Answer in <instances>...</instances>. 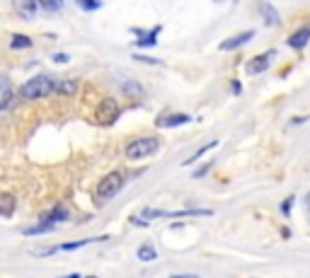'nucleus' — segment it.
<instances>
[{"label":"nucleus","mask_w":310,"mask_h":278,"mask_svg":"<svg viewBox=\"0 0 310 278\" xmlns=\"http://www.w3.org/2000/svg\"><path fill=\"white\" fill-rule=\"evenodd\" d=\"M124 187H126V172H122V169H114V172L104 174V177L97 181L95 199H97V203H107V201L114 199V196H117Z\"/></svg>","instance_id":"f257e3e1"},{"label":"nucleus","mask_w":310,"mask_h":278,"mask_svg":"<svg viewBox=\"0 0 310 278\" xmlns=\"http://www.w3.org/2000/svg\"><path fill=\"white\" fill-rule=\"evenodd\" d=\"M136 256H138V261H143V264H150L158 259V252H155V247L150 242H143V245L136 249Z\"/></svg>","instance_id":"f3484780"},{"label":"nucleus","mask_w":310,"mask_h":278,"mask_svg":"<svg viewBox=\"0 0 310 278\" xmlns=\"http://www.w3.org/2000/svg\"><path fill=\"white\" fill-rule=\"evenodd\" d=\"M107 237H88V240H78V242H63V245L56 247V252H73V249H80V247L95 245V242H102Z\"/></svg>","instance_id":"2eb2a0df"},{"label":"nucleus","mask_w":310,"mask_h":278,"mask_svg":"<svg viewBox=\"0 0 310 278\" xmlns=\"http://www.w3.org/2000/svg\"><path fill=\"white\" fill-rule=\"evenodd\" d=\"M310 41V24H303L300 29H296V32L288 36L286 46L288 49H293V51H300V49H305Z\"/></svg>","instance_id":"1a4fd4ad"},{"label":"nucleus","mask_w":310,"mask_h":278,"mask_svg":"<svg viewBox=\"0 0 310 278\" xmlns=\"http://www.w3.org/2000/svg\"><path fill=\"white\" fill-rule=\"evenodd\" d=\"M216 3H221V0H216Z\"/></svg>","instance_id":"c756f323"},{"label":"nucleus","mask_w":310,"mask_h":278,"mask_svg":"<svg viewBox=\"0 0 310 278\" xmlns=\"http://www.w3.org/2000/svg\"><path fill=\"white\" fill-rule=\"evenodd\" d=\"M293 201H296V196H288L286 201H284V203H281V213H284V215H291V208H293Z\"/></svg>","instance_id":"b1692460"},{"label":"nucleus","mask_w":310,"mask_h":278,"mask_svg":"<svg viewBox=\"0 0 310 278\" xmlns=\"http://www.w3.org/2000/svg\"><path fill=\"white\" fill-rule=\"evenodd\" d=\"M12 102H15V87L8 78H0V114L10 111Z\"/></svg>","instance_id":"9d476101"},{"label":"nucleus","mask_w":310,"mask_h":278,"mask_svg":"<svg viewBox=\"0 0 310 278\" xmlns=\"http://www.w3.org/2000/svg\"><path fill=\"white\" fill-rule=\"evenodd\" d=\"M259 12H262L264 27H279V24H281V15H279V10L272 3H262V5H259Z\"/></svg>","instance_id":"f8f14e48"},{"label":"nucleus","mask_w":310,"mask_h":278,"mask_svg":"<svg viewBox=\"0 0 310 278\" xmlns=\"http://www.w3.org/2000/svg\"><path fill=\"white\" fill-rule=\"evenodd\" d=\"M218 143H221V141H209V143H206V145H201V148H197V150H194V153H191V155H189L187 160L182 162V165H194V162H197L199 157H204V155H206L209 150H213V148H218Z\"/></svg>","instance_id":"a211bd4d"},{"label":"nucleus","mask_w":310,"mask_h":278,"mask_svg":"<svg viewBox=\"0 0 310 278\" xmlns=\"http://www.w3.org/2000/svg\"><path fill=\"white\" fill-rule=\"evenodd\" d=\"M12 8L20 12L22 17H32L34 12L39 10V3L36 0H12Z\"/></svg>","instance_id":"4468645a"},{"label":"nucleus","mask_w":310,"mask_h":278,"mask_svg":"<svg viewBox=\"0 0 310 278\" xmlns=\"http://www.w3.org/2000/svg\"><path fill=\"white\" fill-rule=\"evenodd\" d=\"M122 89H124V95H131V97H143V87L136 82V80H126L122 85Z\"/></svg>","instance_id":"412c9836"},{"label":"nucleus","mask_w":310,"mask_h":278,"mask_svg":"<svg viewBox=\"0 0 310 278\" xmlns=\"http://www.w3.org/2000/svg\"><path fill=\"white\" fill-rule=\"evenodd\" d=\"M274 56H277V51H274V49H269V51H264V54L255 56V58H252V61L247 63V73H250V75H257V73H264L266 68L272 66Z\"/></svg>","instance_id":"6e6552de"},{"label":"nucleus","mask_w":310,"mask_h":278,"mask_svg":"<svg viewBox=\"0 0 310 278\" xmlns=\"http://www.w3.org/2000/svg\"><path fill=\"white\" fill-rule=\"evenodd\" d=\"M160 150V138L158 135H141V138H133L126 143L124 148V155L126 160H145V157L155 155Z\"/></svg>","instance_id":"f03ea898"},{"label":"nucleus","mask_w":310,"mask_h":278,"mask_svg":"<svg viewBox=\"0 0 310 278\" xmlns=\"http://www.w3.org/2000/svg\"><path fill=\"white\" fill-rule=\"evenodd\" d=\"M34 41L27 34H12L10 36V49L12 51H24V49H32Z\"/></svg>","instance_id":"6ab92c4d"},{"label":"nucleus","mask_w":310,"mask_h":278,"mask_svg":"<svg viewBox=\"0 0 310 278\" xmlns=\"http://www.w3.org/2000/svg\"><path fill=\"white\" fill-rule=\"evenodd\" d=\"M230 85H232V92H235V95H240V89H243L240 87V82H238V80H232Z\"/></svg>","instance_id":"cd10ccee"},{"label":"nucleus","mask_w":310,"mask_h":278,"mask_svg":"<svg viewBox=\"0 0 310 278\" xmlns=\"http://www.w3.org/2000/svg\"><path fill=\"white\" fill-rule=\"evenodd\" d=\"M56 225L51 220H46V218H42V222H36V225H32V227H24L22 235H46V233H51Z\"/></svg>","instance_id":"aec40b11"},{"label":"nucleus","mask_w":310,"mask_h":278,"mask_svg":"<svg viewBox=\"0 0 310 278\" xmlns=\"http://www.w3.org/2000/svg\"><path fill=\"white\" fill-rule=\"evenodd\" d=\"M75 5L83 12H95L102 8V0H75Z\"/></svg>","instance_id":"5701e85b"},{"label":"nucleus","mask_w":310,"mask_h":278,"mask_svg":"<svg viewBox=\"0 0 310 278\" xmlns=\"http://www.w3.org/2000/svg\"><path fill=\"white\" fill-rule=\"evenodd\" d=\"M211 169H213V162H209V165H204V167H199L197 172H194V179H201V177H206Z\"/></svg>","instance_id":"a878e982"},{"label":"nucleus","mask_w":310,"mask_h":278,"mask_svg":"<svg viewBox=\"0 0 310 278\" xmlns=\"http://www.w3.org/2000/svg\"><path fill=\"white\" fill-rule=\"evenodd\" d=\"M54 92L56 95H63V97H73V95L78 92V80L70 78V80H61V82H56Z\"/></svg>","instance_id":"dca6fc26"},{"label":"nucleus","mask_w":310,"mask_h":278,"mask_svg":"<svg viewBox=\"0 0 310 278\" xmlns=\"http://www.w3.org/2000/svg\"><path fill=\"white\" fill-rule=\"evenodd\" d=\"M305 206H308V208H310V194H308V199H305Z\"/></svg>","instance_id":"c85d7f7f"},{"label":"nucleus","mask_w":310,"mask_h":278,"mask_svg":"<svg viewBox=\"0 0 310 278\" xmlns=\"http://www.w3.org/2000/svg\"><path fill=\"white\" fill-rule=\"evenodd\" d=\"M17 211V199L10 191H0V218H12Z\"/></svg>","instance_id":"9b49d317"},{"label":"nucleus","mask_w":310,"mask_h":278,"mask_svg":"<svg viewBox=\"0 0 310 278\" xmlns=\"http://www.w3.org/2000/svg\"><path fill=\"white\" fill-rule=\"evenodd\" d=\"M54 87H56V80L42 73V75H34V78L27 80L20 87V95L24 100H44L49 95H54Z\"/></svg>","instance_id":"7ed1b4c3"},{"label":"nucleus","mask_w":310,"mask_h":278,"mask_svg":"<svg viewBox=\"0 0 310 278\" xmlns=\"http://www.w3.org/2000/svg\"><path fill=\"white\" fill-rule=\"evenodd\" d=\"M136 61H141V63H148V66H163V61H158V58H148V56H133Z\"/></svg>","instance_id":"393cba45"},{"label":"nucleus","mask_w":310,"mask_h":278,"mask_svg":"<svg viewBox=\"0 0 310 278\" xmlns=\"http://www.w3.org/2000/svg\"><path fill=\"white\" fill-rule=\"evenodd\" d=\"M131 32L138 36V41H133V46H138V49H153V46H158V34L163 32V24H155L150 32L138 29V27H133Z\"/></svg>","instance_id":"39448f33"},{"label":"nucleus","mask_w":310,"mask_h":278,"mask_svg":"<svg viewBox=\"0 0 310 278\" xmlns=\"http://www.w3.org/2000/svg\"><path fill=\"white\" fill-rule=\"evenodd\" d=\"M119 116H122V109H119L117 100H111V97L102 100L97 104V109H95V121L100 123V126H111Z\"/></svg>","instance_id":"20e7f679"},{"label":"nucleus","mask_w":310,"mask_h":278,"mask_svg":"<svg viewBox=\"0 0 310 278\" xmlns=\"http://www.w3.org/2000/svg\"><path fill=\"white\" fill-rule=\"evenodd\" d=\"M56 63H68V54H54Z\"/></svg>","instance_id":"bb28decb"},{"label":"nucleus","mask_w":310,"mask_h":278,"mask_svg":"<svg viewBox=\"0 0 310 278\" xmlns=\"http://www.w3.org/2000/svg\"><path fill=\"white\" fill-rule=\"evenodd\" d=\"M39 8L46 12H61L63 10V0H36Z\"/></svg>","instance_id":"4be33fe9"},{"label":"nucleus","mask_w":310,"mask_h":278,"mask_svg":"<svg viewBox=\"0 0 310 278\" xmlns=\"http://www.w3.org/2000/svg\"><path fill=\"white\" fill-rule=\"evenodd\" d=\"M44 218H46V220H51L54 225H58V222H68V220H70V211H68L63 203H56V206L46 213Z\"/></svg>","instance_id":"ddd939ff"},{"label":"nucleus","mask_w":310,"mask_h":278,"mask_svg":"<svg viewBox=\"0 0 310 278\" xmlns=\"http://www.w3.org/2000/svg\"><path fill=\"white\" fill-rule=\"evenodd\" d=\"M255 39V32L252 29H247V32H238L228 36V39H223L221 41V51H238V49H243L245 44H250Z\"/></svg>","instance_id":"423d86ee"},{"label":"nucleus","mask_w":310,"mask_h":278,"mask_svg":"<svg viewBox=\"0 0 310 278\" xmlns=\"http://www.w3.org/2000/svg\"><path fill=\"white\" fill-rule=\"evenodd\" d=\"M189 121H191L189 114H184V111H172V114H160L155 126H160V128H177V126H184Z\"/></svg>","instance_id":"0eeeda50"}]
</instances>
